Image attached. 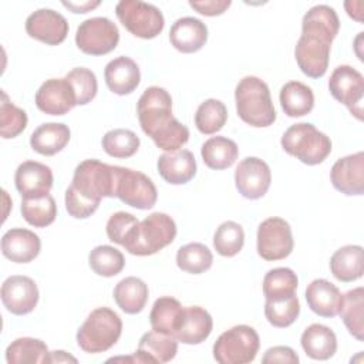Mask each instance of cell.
Listing matches in <instances>:
<instances>
[{
  "instance_id": "1",
  "label": "cell",
  "mask_w": 364,
  "mask_h": 364,
  "mask_svg": "<svg viewBox=\"0 0 364 364\" xmlns=\"http://www.w3.org/2000/svg\"><path fill=\"white\" fill-rule=\"evenodd\" d=\"M338 30V16L327 4H317L303 16L301 36L294 47V57L304 75L321 78L327 73L331 43Z\"/></svg>"
},
{
  "instance_id": "2",
  "label": "cell",
  "mask_w": 364,
  "mask_h": 364,
  "mask_svg": "<svg viewBox=\"0 0 364 364\" xmlns=\"http://www.w3.org/2000/svg\"><path fill=\"white\" fill-rule=\"evenodd\" d=\"M118 166L98 159H85L74 171L71 185L65 191V209L75 219L90 218L102 198H114Z\"/></svg>"
},
{
  "instance_id": "3",
  "label": "cell",
  "mask_w": 364,
  "mask_h": 364,
  "mask_svg": "<svg viewBox=\"0 0 364 364\" xmlns=\"http://www.w3.org/2000/svg\"><path fill=\"white\" fill-rule=\"evenodd\" d=\"M142 131L166 152L181 149L189 141V129L172 115L171 94L162 87H148L136 102Z\"/></svg>"
},
{
  "instance_id": "4",
  "label": "cell",
  "mask_w": 364,
  "mask_h": 364,
  "mask_svg": "<svg viewBox=\"0 0 364 364\" xmlns=\"http://www.w3.org/2000/svg\"><path fill=\"white\" fill-rule=\"evenodd\" d=\"M235 101L239 118L250 127L264 128L276 121L270 90L259 77H243L236 85Z\"/></svg>"
},
{
  "instance_id": "5",
  "label": "cell",
  "mask_w": 364,
  "mask_h": 364,
  "mask_svg": "<svg viewBox=\"0 0 364 364\" xmlns=\"http://www.w3.org/2000/svg\"><path fill=\"white\" fill-rule=\"evenodd\" d=\"M175 236V220L166 213L154 212L134 228L124 247L135 256H151L171 245Z\"/></svg>"
},
{
  "instance_id": "6",
  "label": "cell",
  "mask_w": 364,
  "mask_h": 364,
  "mask_svg": "<svg viewBox=\"0 0 364 364\" xmlns=\"http://www.w3.org/2000/svg\"><path fill=\"white\" fill-rule=\"evenodd\" d=\"M121 317L109 307L92 310L77 331L78 347L90 354L109 350L121 337Z\"/></svg>"
},
{
  "instance_id": "7",
  "label": "cell",
  "mask_w": 364,
  "mask_h": 364,
  "mask_svg": "<svg viewBox=\"0 0 364 364\" xmlns=\"http://www.w3.org/2000/svg\"><path fill=\"white\" fill-rule=\"evenodd\" d=\"M280 144L286 154L306 165H318L331 152L330 138L310 122H299L289 127Z\"/></svg>"
},
{
  "instance_id": "8",
  "label": "cell",
  "mask_w": 364,
  "mask_h": 364,
  "mask_svg": "<svg viewBox=\"0 0 364 364\" xmlns=\"http://www.w3.org/2000/svg\"><path fill=\"white\" fill-rule=\"evenodd\" d=\"M260 347L257 331L246 324L223 331L213 344V358L220 364H247L256 358Z\"/></svg>"
},
{
  "instance_id": "9",
  "label": "cell",
  "mask_w": 364,
  "mask_h": 364,
  "mask_svg": "<svg viewBox=\"0 0 364 364\" xmlns=\"http://www.w3.org/2000/svg\"><path fill=\"white\" fill-rule=\"evenodd\" d=\"M115 14L131 34L144 40L155 38L165 26L164 14L156 6L138 0L118 1Z\"/></svg>"
},
{
  "instance_id": "10",
  "label": "cell",
  "mask_w": 364,
  "mask_h": 364,
  "mask_svg": "<svg viewBox=\"0 0 364 364\" xmlns=\"http://www.w3.org/2000/svg\"><path fill=\"white\" fill-rule=\"evenodd\" d=\"M119 41L117 24L107 17H91L84 20L75 33L77 47L88 55H104L111 53Z\"/></svg>"
},
{
  "instance_id": "11",
  "label": "cell",
  "mask_w": 364,
  "mask_h": 364,
  "mask_svg": "<svg viewBox=\"0 0 364 364\" xmlns=\"http://www.w3.org/2000/svg\"><path fill=\"white\" fill-rule=\"evenodd\" d=\"M257 255L267 260L286 259L294 246L290 225L277 216L264 219L257 228Z\"/></svg>"
},
{
  "instance_id": "12",
  "label": "cell",
  "mask_w": 364,
  "mask_h": 364,
  "mask_svg": "<svg viewBox=\"0 0 364 364\" xmlns=\"http://www.w3.org/2000/svg\"><path fill=\"white\" fill-rule=\"evenodd\" d=\"M115 198L128 206L145 210L156 203L158 192L152 179L145 173L118 166Z\"/></svg>"
},
{
  "instance_id": "13",
  "label": "cell",
  "mask_w": 364,
  "mask_h": 364,
  "mask_svg": "<svg viewBox=\"0 0 364 364\" xmlns=\"http://www.w3.org/2000/svg\"><path fill=\"white\" fill-rule=\"evenodd\" d=\"M328 90L334 100L344 104L357 119H363L364 77L351 65H338L330 75Z\"/></svg>"
},
{
  "instance_id": "14",
  "label": "cell",
  "mask_w": 364,
  "mask_h": 364,
  "mask_svg": "<svg viewBox=\"0 0 364 364\" xmlns=\"http://www.w3.org/2000/svg\"><path fill=\"white\" fill-rule=\"evenodd\" d=\"M272 182L269 165L257 158L247 156L239 162L235 171V185L237 192L246 199H260L266 195Z\"/></svg>"
},
{
  "instance_id": "15",
  "label": "cell",
  "mask_w": 364,
  "mask_h": 364,
  "mask_svg": "<svg viewBox=\"0 0 364 364\" xmlns=\"http://www.w3.org/2000/svg\"><path fill=\"white\" fill-rule=\"evenodd\" d=\"M0 296L7 311L16 316H24L34 310L40 294L31 277L14 274L3 282Z\"/></svg>"
},
{
  "instance_id": "16",
  "label": "cell",
  "mask_w": 364,
  "mask_h": 364,
  "mask_svg": "<svg viewBox=\"0 0 364 364\" xmlns=\"http://www.w3.org/2000/svg\"><path fill=\"white\" fill-rule=\"evenodd\" d=\"M37 108L47 115H64L77 105L75 92L64 78L46 80L34 97Z\"/></svg>"
},
{
  "instance_id": "17",
  "label": "cell",
  "mask_w": 364,
  "mask_h": 364,
  "mask_svg": "<svg viewBox=\"0 0 364 364\" xmlns=\"http://www.w3.org/2000/svg\"><path fill=\"white\" fill-rule=\"evenodd\" d=\"M26 31L34 40L48 46H57L68 34V21L55 10L38 9L27 17Z\"/></svg>"
},
{
  "instance_id": "18",
  "label": "cell",
  "mask_w": 364,
  "mask_h": 364,
  "mask_svg": "<svg viewBox=\"0 0 364 364\" xmlns=\"http://www.w3.org/2000/svg\"><path fill=\"white\" fill-rule=\"evenodd\" d=\"M333 186L347 195L360 196L364 192V152L343 156L334 162L330 171Z\"/></svg>"
},
{
  "instance_id": "19",
  "label": "cell",
  "mask_w": 364,
  "mask_h": 364,
  "mask_svg": "<svg viewBox=\"0 0 364 364\" xmlns=\"http://www.w3.org/2000/svg\"><path fill=\"white\" fill-rule=\"evenodd\" d=\"M53 171L37 161L21 162L14 173V183L23 199L48 195L53 188Z\"/></svg>"
},
{
  "instance_id": "20",
  "label": "cell",
  "mask_w": 364,
  "mask_h": 364,
  "mask_svg": "<svg viewBox=\"0 0 364 364\" xmlns=\"http://www.w3.org/2000/svg\"><path fill=\"white\" fill-rule=\"evenodd\" d=\"M41 249L40 237L23 228H13L1 237V253L14 263H28L34 260Z\"/></svg>"
},
{
  "instance_id": "21",
  "label": "cell",
  "mask_w": 364,
  "mask_h": 364,
  "mask_svg": "<svg viewBox=\"0 0 364 364\" xmlns=\"http://www.w3.org/2000/svg\"><path fill=\"white\" fill-rule=\"evenodd\" d=\"M208 40L206 24L196 17H181L169 30V41L175 50L191 54L199 51Z\"/></svg>"
},
{
  "instance_id": "22",
  "label": "cell",
  "mask_w": 364,
  "mask_h": 364,
  "mask_svg": "<svg viewBox=\"0 0 364 364\" xmlns=\"http://www.w3.org/2000/svg\"><path fill=\"white\" fill-rule=\"evenodd\" d=\"M156 168L161 178L171 185L188 183L198 171L196 159L188 149H178L162 154L158 158Z\"/></svg>"
},
{
  "instance_id": "23",
  "label": "cell",
  "mask_w": 364,
  "mask_h": 364,
  "mask_svg": "<svg viewBox=\"0 0 364 364\" xmlns=\"http://www.w3.org/2000/svg\"><path fill=\"white\" fill-rule=\"evenodd\" d=\"M212 316L200 306L183 307L182 317L175 333V338L183 344H200L212 333Z\"/></svg>"
},
{
  "instance_id": "24",
  "label": "cell",
  "mask_w": 364,
  "mask_h": 364,
  "mask_svg": "<svg viewBox=\"0 0 364 364\" xmlns=\"http://www.w3.org/2000/svg\"><path fill=\"white\" fill-rule=\"evenodd\" d=\"M104 78L109 91L117 95H128L139 85L141 71L132 58L119 55L105 65Z\"/></svg>"
},
{
  "instance_id": "25",
  "label": "cell",
  "mask_w": 364,
  "mask_h": 364,
  "mask_svg": "<svg viewBox=\"0 0 364 364\" xmlns=\"http://www.w3.org/2000/svg\"><path fill=\"white\" fill-rule=\"evenodd\" d=\"M178 353V340L173 336L151 330L142 334L135 351L138 363H168Z\"/></svg>"
},
{
  "instance_id": "26",
  "label": "cell",
  "mask_w": 364,
  "mask_h": 364,
  "mask_svg": "<svg viewBox=\"0 0 364 364\" xmlns=\"http://www.w3.org/2000/svg\"><path fill=\"white\" fill-rule=\"evenodd\" d=\"M306 301L310 310L317 316L334 317L341 309L343 294L331 282L316 279L306 289Z\"/></svg>"
},
{
  "instance_id": "27",
  "label": "cell",
  "mask_w": 364,
  "mask_h": 364,
  "mask_svg": "<svg viewBox=\"0 0 364 364\" xmlns=\"http://www.w3.org/2000/svg\"><path fill=\"white\" fill-rule=\"evenodd\" d=\"M71 138L68 125L63 122H46L30 135V146L40 155L53 156L63 151Z\"/></svg>"
},
{
  "instance_id": "28",
  "label": "cell",
  "mask_w": 364,
  "mask_h": 364,
  "mask_svg": "<svg viewBox=\"0 0 364 364\" xmlns=\"http://www.w3.org/2000/svg\"><path fill=\"white\" fill-rule=\"evenodd\" d=\"M331 274L343 283L358 280L364 272V250L360 245H346L330 257Z\"/></svg>"
},
{
  "instance_id": "29",
  "label": "cell",
  "mask_w": 364,
  "mask_h": 364,
  "mask_svg": "<svg viewBox=\"0 0 364 364\" xmlns=\"http://www.w3.org/2000/svg\"><path fill=\"white\" fill-rule=\"evenodd\" d=\"M304 353L313 360H328L337 351V337L334 331L324 324H310L300 337Z\"/></svg>"
},
{
  "instance_id": "30",
  "label": "cell",
  "mask_w": 364,
  "mask_h": 364,
  "mask_svg": "<svg viewBox=\"0 0 364 364\" xmlns=\"http://www.w3.org/2000/svg\"><path fill=\"white\" fill-rule=\"evenodd\" d=\"M112 294L115 303L124 313L136 314L144 310L149 290L144 280L135 276H128L117 283Z\"/></svg>"
},
{
  "instance_id": "31",
  "label": "cell",
  "mask_w": 364,
  "mask_h": 364,
  "mask_svg": "<svg viewBox=\"0 0 364 364\" xmlns=\"http://www.w3.org/2000/svg\"><path fill=\"white\" fill-rule=\"evenodd\" d=\"M280 105L290 118L307 115L314 107V94L311 88L300 81L286 82L279 94Z\"/></svg>"
},
{
  "instance_id": "32",
  "label": "cell",
  "mask_w": 364,
  "mask_h": 364,
  "mask_svg": "<svg viewBox=\"0 0 364 364\" xmlns=\"http://www.w3.org/2000/svg\"><path fill=\"white\" fill-rule=\"evenodd\" d=\"M200 155L205 165L215 171L230 168L239 155V148L235 141L226 136H212L202 144Z\"/></svg>"
},
{
  "instance_id": "33",
  "label": "cell",
  "mask_w": 364,
  "mask_h": 364,
  "mask_svg": "<svg viewBox=\"0 0 364 364\" xmlns=\"http://www.w3.org/2000/svg\"><path fill=\"white\" fill-rule=\"evenodd\" d=\"M182 311L183 306L175 297L164 296L156 299L149 313V323L152 330L175 337Z\"/></svg>"
},
{
  "instance_id": "34",
  "label": "cell",
  "mask_w": 364,
  "mask_h": 364,
  "mask_svg": "<svg viewBox=\"0 0 364 364\" xmlns=\"http://www.w3.org/2000/svg\"><path fill=\"white\" fill-rule=\"evenodd\" d=\"M48 355L47 344L33 337L16 338L6 348V361L9 364H48Z\"/></svg>"
},
{
  "instance_id": "35",
  "label": "cell",
  "mask_w": 364,
  "mask_h": 364,
  "mask_svg": "<svg viewBox=\"0 0 364 364\" xmlns=\"http://www.w3.org/2000/svg\"><path fill=\"white\" fill-rule=\"evenodd\" d=\"M348 333L358 341L364 340V289L355 287L343 294L338 311Z\"/></svg>"
},
{
  "instance_id": "36",
  "label": "cell",
  "mask_w": 364,
  "mask_h": 364,
  "mask_svg": "<svg viewBox=\"0 0 364 364\" xmlns=\"http://www.w3.org/2000/svg\"><path fill=\"white\" fill-rule=\"evenodd\" d=\"M297 274L289 267H274L263 277V294L266 300H282L296 294Z\"/></svg>"
},
{
  "instance_id": "37",
  "label": "cell",
  "mask_w": 364,
  "mask_h": 364,
  "mask_svg": "<svg viewBox=\"0 0 364 364\" xmlns=\"http://www.w3.org/2000/svg\"><path fill=\"white\" fill-rule=\"evenodd\" d=\"M213 255L208 246L199 242H192L181 246L176 253V264L182 272L191 274H200L210 269Z\"/></svg>"
},
{
  "instance_id": "38",
  "label": "cell",
  "mask_w": 364,
  "mask_h": 364,
  "mask_svg": "<svg viewBox=\"0 0 364 364\" xmlns=\"http://www.w3.org/2000/svg\"><path fill=\"white\" fill-rule=\"evenodd\" d=\"M88 263L95 274L102 277H112L121 273L125 267V257L117 247L109 245H100L90 252Z\"/></svg>"
},
{
  "instance_id": "39",
  "label": "cell",
  "mask_w": 364,
  "mask_h": 364,
  "mask_svg": "<svg viewBox=\"0 0 364 364\" xmlns=\"http://www.w3.org/2000/svg\"><path fill=\"white\" fill-rule=\"evenodd\" d=\"M20 209L23 219L34 228H46L51 225L57 216V205L50 193L40 198L23 199Z\"/></svg>"
},
{
  "instance_id": "40",
  "label": "cell",
  "mask_w": 364,
  "mask_h": 364,
  "mask_svg": "<svg viewBox=\"0 0 364 364\" xmlns=\"http://www.w3.org/2000/svg\"><path fill=\"white\" fill-rule=\"evenodd\" d=\"M228 121L225 104L216 98L205 100L195 112V125L200 134L212 135L223 128Z\"/></svg>"
},
{
  "instance_id": "41",
  "label": "cell",
  "mask_w": 364,
  "mask_h": 364,
  "mask_svg": "<svg viewBox=\"0 0 364 364\" xmlns=\"http://www.w3.org/2000/svg\"><path fill=\"white\" fill-rule=\"evenodd\" d=\"M139 136L134 131L125 128H115L105 132L101 141L102 149L109 156L119 159L135 155L139 148Z\"/></svg>"
},
{
  "instance_id": "42",
  "label": "cell",
  "mask_w": 364,
  "mask_h": 364,
  "mask_svg": "<svg viewBox=\"0 0 364 364\" xmlns=\"http://www.w3.org/2000/svg\"><path fill=\"white\" fill-rule=\"evenodd\" d=\"M245 245L243 228L233 220H226L219 225L213 235V247L223 257L236 256Z\"/></svg>"
},
{
  "instance_id": "43",
  "label": "cell",
  "mask_w": 364,
  "mask_h": 364,
  "mask_svg": "<svg viewBox=\"0 0 364 364\" xmlns=\"http://www.w3.org/2000/svg\"><path fill=\"white\" fill-rule=\"evenodd\" d=\"M299 314L300 303L296 294L282 300H266L264 303V316L273 327H289L297 320Z\"/></svg>"
},
{
  "instance_id": "44",
  "label": "cell",
  "mask_w": 364,
  "mask_h": 364,
  "mask_svg": "<svg viewBox=\"0 0 364 364\" xmlns=\"http://www.w3.org/2000/svg\"><path fill=\"white\" fill-rule=\"evenodd\" d=\"M1 95L3 101L0 104V135L4 139L16 138L27 127V114L24 109L10 102L4 91L1 92Z\"/></svg>"
},
{
  "instance_id": "45",
  "label": "cell",
  "mask_w": 364,
  "mask_h": 364,
  "mask_svg": "<svg viewBox=\"0 0 364 364\" xmlns=\"http://www.w3.org/2000/svg\"><path fill=\"white\" fill-rule=\"evenodd\" d=\"M65 78L70 81L75 97H77V105H85L91 102L98 91V82L95 74L85 68V67H77L73 68L65 74Z\"/></svg>"
},
{
  "instance_id": "46",
  "label": "cell",
  "mask_w": 364,
  "mask_h": 364,
  "mask_svg": "<svg viewBox=\"0 0 364 364\" xmlns=\"http://www.w3.org/2000/svg\"><path fill=\"white\" fill-rule=\"evenodd\" d=\"M139 220L128 212H117L107 222V236L111 242L124 246Z\"/></svg>"
},
{
  "instance_id": "47",
  "label": "cell",
  "mask_w": 364,
  "mask_h": 364,
  "mask_svg": "<svg viewBox=\"0 0 364 364\" xmlns=\"http://www.w3.org/2000/svg\"><path fill=\"white\" fill-rule=\"evenodd\" d=\"M299 355L296 354V351L289 347V346H274L266 350L262 363L263 364H274V363H280V364H297Z\"/></svg>"
},
{
  "instance_id": "48",
  "label": "cell",
  "mask_w": 364,
  "mask_h": 364,
  "mask_svg": "<svg viewBox=\"0 0 364 364\" xmlns=\"http://www.w3.org/2000/svg\"><path fill=\"white\" fill-rule=\"evenodd\" d=\"M232 1L230 0H202V1H189V6L196 10L199 14L215 17L223 14L229 7Z\"/></svg>"
},
{
  "instance_id": "49",
  "label": "cell",
  "mask_w": 364,
  "mask_h": 364,
  "mask_svg": "<svg viewBox=\"0 0 364 364\" xmlns=\"http://www.w3.org/2000/svg\"><path fill=\"white\" fill-rule=\"evenodd\" d=\"M101 4V1H84V3H74V1H63V6L70 9L73 13H87L91 11L92 9L98 7Z\"/></svg>"
},
{
  "instance_id": "50",
  "label": "cell",
  "mask_w": 364,
  "mask_h": 364,
  "mask_svg": "<svg viewBox=\"0 0 364 364\" xmlns=\"http://www.w3.org/2000/svg\"><path fill=\"white\" fill-rule=\"evenodd\" d=\"M51 363H77V358L63 350H55V351H50L48 364Z\"/></svg>"
}]
</instances>
